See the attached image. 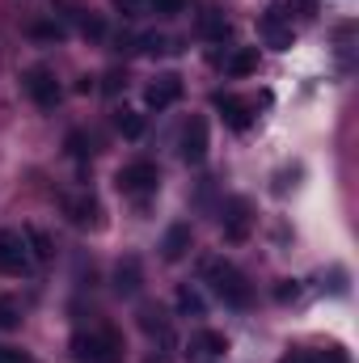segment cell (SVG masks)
<instances>
[{"mask_svg":"<svg viewBox=\"0 0 359 363\" xmlns=\"http://www.w3.org/2000/svg\"><path fill=\"white\" fill-rule=\"evenodd\" d=\"M81 34L93 38V43H101V38H106V21H101V17H93V13H85V17H81Z\"/></svg>","mask_w":359,"mask_h":363,"instance_id":"d4e9b609","label":"cell"},{"mask_svg":"<svg viewBox=\"0 0 359 363\" xmlns=\"http://www.w3.org/2000/svg\"><path fill=\"white\" fill-rule=\"evenodd\" d=\"M30 38L55 43V38H64V26H60V21H34V26H30Z\"/></svg>","mask_w":359,"mask_h":363,"instance_id":"603a6c76","label":"cell"},{"mask_svg":"<svg viewBox=\"0 0 359 363\" xmlns=\"http://www.w3.org/2000/svg\"><path fill=\"white\" fill-rule=\"evenodd\" d=\"M68 152H72L77 161H85V157H89V140H85L81 131H72V135H68Z\"/></svg>","mask_w":359,"mask_h":363,"instance_id":"4316f807","label":"cell"},{"mask_svg":"<svg viewBox=\"0 0 359 363\" xmlns=\"http://www.w3.org/2000/svg\"><path fill=\"white\" fill-rule=\"evenodd\" d=\"M26 321V308H21V300H13V296H0V330H17Z\"/></svg>","mask_w":359,"mask_h":363,"instance_id":"7402d4cb","label":"cell"},{"mask_svg":"<svg viewBox=\"0 0 359 363\" xmlns=\"http://www.w3.org/2000/svg\"><path fill=\"white\" fill-rule=\"evenodd\" d=\"M140 287H144V267H140L136 254H127V258L114 267V291H118L123 300H131V296H140Z\"/></svg>","mask_w":359,"mask_h":363,"instance_id":"4fadbf2b","label":"cell"},{"mask_svg":"<svg viewBox=\"0 0 359 363\" xmlns=\"http://www.w3.org/2000/svg\"><path fill=\"white\" fill-rule=\"evenodd\" d=\"M148 9L157 13V17H178L190 9V0H148Z\"/></svg>","mask_w":359,"mask_h":363,"instance_id":"cb8c5ba5","label":"cell"},{"mask_svg":"<svg viewBox=\"0 0 359 363\" xmlns=\"http://www.w3.org/2000/svg\"><path fill=\"white\" fill-rule=\"evenodd\" d=\"M279 363H313V355H309V351H287Z\"/></svg>","mask_w":359,"mask_h":363,"instance_id":"d6a6232c","label":"cell"},{"mask_svg":"<svg viewBox=\"0 0 359 363\" xmlns=\"http://www.w3.org/2000/svg\"><path fill=\"white\" fill-rule=\"evenodd\" d=\"M30 267H34V258H30L21 233L4 228V233H0V274H26Z\"/></svg>","mask_w":359,"mask_h":363,"instance_id":"52a82bcc","label":"cell"},{"mask_svg":"<svg viewBox=\"0 0 359 363\" xmlns=\"http://www.w3.org/2000/svg\"><path fill=\"white\" fill-rule=\"evenodd\" d=\"M140 330H144L153 342H161L165 351H174V347H178V338H174V325H170V317H165L161 308H140Z\"/></svg>","mask_w":359,"mask_h":363,"instance_id":"7c38bea8","label":"cell"},{"mask_svg":"<svg viewBox=\"0 0 359 363\" xmlns=\"http://www.w3.org/2000/svg\"><path fill=\"white\" fill-rule=\"evenodd\" d=\"M118 9H123V17H136V13H144L148 9V0H114Z\"/></svg>","mask_w":359,"mask_h":363,"instance_id":"1f68e13d","label":"cell"},{"mask_svg":"<svg viewBox=\"0 0 359 363\" xmlns=\"http://www.w3.org/2000/svg\"><path fill=\"white\" fill-rule=\"evenodd\" d=\"M21 241H26V250H30L34 262H51V258H55V241H51L38 224H26V228H21Z\"/></svg>","mask_w":359,"mask_h":363,"instance_id":"e0dca14e","label":"cell"},{"mask_svg":"<svg viewBox=\"0 0 359 363\" xmlns=\"http://www.w3.org/2000/svg\"><path fill=\"white\" fill-rule=\"evenodd\" d=\"M186 351H190V359H216V355L228 351V338H224L220 330H199Z\"/></svg>","mask_w":359,"mask_h":363,"instance_id":"5bb4252c","label":"cell"},{"mask_svg":"<svg viewBox=\"0 0 359 363\" xmlns=\"http://www.w3.org/2000/svg\"><path fill=\"white\" fill-rule=\"evenodd\" d=\"M258 38L267 43L270 51H287L292 38H296V34H292V17H283V13H275V9L263 13V17H258Z\"/></svg>","mask_w":359,"mask_h":363,"instance_id":"9c48e42d","label":"cell"},{"mask_svg":"<svg viewBox=\"0 0 359 363\" xmlns=\"http://www.w3.org/2000/svg\"><path fill=\"white\" fill-rule=\"evenodd\" d=\"M220 228H224V241H233V245L250 241V228H254V220H250V203H245V199H228L224 211H220Z\"/></svg>","mask_w":359,"mask_h":363,"instance_id":"8992f818","label":"cell"},{"mask_svg":"<svg viewBox=\"0 0 359 363\" xmlns=\"http://www.w3.org/2000/svg\"><path fill=\"white\" fill-rule=\"evenodd\" d=\"M296 296H300V283H296V279H283V283L275 287V300H279V304H287V300H296Z\"/></svg>","mask_w":359,"mask_h":363,"instance_id":"83f0119b","label":"cell"},{"mask_svg":"<svg viewBox=\"0 0 359 363\" xmlns=\"http://www.w3.org/2000/svg\"><path fill=\"white\" fill-rule=\"evenodd\" d=\"M64 216H68V224H77V228H97V224H101V203L93 199L89 190L68 194V199H64Z\"/></svg>","mask_w":359,"mask_h":363,"instance_id":"30bf717a","label":"cell"},{"mask_svg":"<svg viewBox=\"0 0 359 363\" xmlns=\"http://www.w3.org/2000/svg\"><path fill=\"white\" fill-rule=\"evenodd\" d=\"M21 89H26V97H30L38 110H55V106H60V97H64L60 81H55V72H51V68H43V64H34V68H26V72H21Z\"/></svg>","mask_w":359,"mask_h":363,"instance_id":"3957f363","label":"cell"},{"mask_svg":"<svg viewBox=\"0 0 359 363\" xmlns=\"http://www.w3.org/2000/svg\"><path fill=\"white\" fill-rule=\"evenodd\" d=\"M207 148H211V135H207V118H186L182 123V135H178V157L186 165H203V157H207Z\"/></svg>","mask_w":359,"mask_h":363,"instance_id":"5b68a950","label":"cell"},{"mask_svg":"<svg viewBox=\"0 0 359 363\" xmlns=\"http://www.w3.org/2000/svg\"><path fill=\"white\" fill-rule=\"evenodd\" d=\"M190 241H194L190 224H170V233H165V241H161V258H165V262H182V258L190 254Z\"/></svg>","mask_w":359,"mask_h":363,"instance_id":"9a60e30c","label":"cell"},{"mask_svg":"<svg viewBox=\"0 0 359 363\" xmlns=\"http://www.w3.org/2000/svg\"><path fill=\"white\" fill-rule=\"evenodd\" d=\"M287 9H296L300 21H313V17H317V0H292Z\"/></svg>","mask_w":359,"mask_h":363,"instance_id":"f546056e","label":"cell"},{"mask_svg":"<svg viewBox=\"0 0 359 363\" xmlns=\"http://www.w3.org/2000/svg\"><path fill=\"white\" fill-rule=\"evenodd\" d=\"M309 355H313V363H351L343 347H321V351H309Z\"/></svg>","mask_w":359,"mask_h":363,"instance_id":"484cf974","label":"cell"},{"mask_svg":"<svg viewBox=\"0 0 359 363\" xmlns=\"http://www.w3.org/2000/svg\"><path fill=\"white\" fill-rule=\"evenodd\" d=\"M0 363H34V355H26L21 347H0Z\"/></svg>","mask_w":359,"mask_h":363,"instance_id":"4dcf8cb0","label":"cell"},{"mask_svg":"<svg viewBox=\"0 0 359 363\" xmlns=\"http://www.w3.org/2000/svg\"><path fill=\"white\" fill-rule=\"evenodd\" d=\"M228 30H233V26H228V17H224V13H216V9H207V13L199 17V34H203V38H211V43H224V38H228Z\"/></svg>","mask_w":359,"mask_h":363,"instance_id":"ac0fdd59","label":"cell"},{"mask_svg":"<svg viewBox=\"0 0 359 363\" xmlns=\"http://www.w3.org/2000/svg\"><path fill=\"white\" fill-rule=\"evenodd\" d=\"M178 97H182V77L178 72H165V77H157V81L144 89V106H148V110H170Z\"/></svg>","mask_w":359,"mask_h":363,"instance_id":"8fae6325","label":"cell"},{"mask_svg":"<svg viewBox=\"0 0 359 363\" xmlns=\"http://www.w3.org/2000/svg\"><path fill=\"white\" fill-rule=\"evenodd\" d=\"M203 279L211 283V291H216L228 308H250L254 287H250V279L237 271L228 258H203Z\"/></svg>","mask_w":359,"mask_h":363,"instance_id":"6da1fadb","label":"cell"},{"mask_svg":"<svg viewBox=\"0 0 359 363\" xmlns=\"http://www.w3.org/2000/svg\"><path fill=\"white\" fill-rule=\"evenodd\" d=\"M136 51H144V55H174L178 43H174L170 34H140V38H136Z\"/></svg>","mask_w":359,"mask_h":363,"instance_id":"d6986e66","label":"cell"},{"mask_svg":"<svg viewBox=\"0 0 359 363\" xmlns=\"http://www.w3.org/2000/svg\"><path fill=\"white\" fill-rule=\"evenodd\" d=\"M118 190L127 194V199H148V194H157V186H161V169L153 165V161H131V165H123L118 169Z\"/></svg>","mask_w":359,"mask_h":363,"instance_id":"277c9868","label":"cell"},{"mask_svg":"<svg viewBox=\"0 0 359 363\" xmlns=\"http://www.w3.org/2000/svg\"><path fill=\"white\" fill-rule=\"evenodd\" d=\"M101 81H106V85H101V89L110 93V97H114V93H123V89H127V77H123V72H118V68H114V72H106V77H101Z\"/></svg>","mask_w":359,"mask_h":363,"instance_id":"f1b7e54d","label":"cell"},{"mask_svg":"<svg viewBox=\"0 0 359 363\" xmlns=\"http://www.w3.org/2000/svg\"><path fill=\"white\" fill-rule=\"evenodd\" d=\"M174 304H178V313H182V317H207V304H203V296H199L194 287H186V283L178 287Z\"/></svg>","mask_w":359,"mask_h":363,"instance_id":"ffe728a7","label":"cell"},{"mask_svg":"<svg viewBox=\"0 0 359 363\" xmlns=\"http://www.w3.org/2000/svg\"><path fill=\"white\" fill-rule=\"evenodd\" d=\"M211 101H216L220 118H224L233 131H250V123H254V101H245V97H237V93H216Z\"/></svg>","mask_w":359,"mask_h":363,"instance_id":"ba28073f","label":"cell"},{"mask_svg":"<svg viewBox=\"0 0 359 363\" xmlns=\"http://www.w3.org/2000/svg\"><path fill=\"white\" fill-rule=\"evenodd\" d=\"M114 127H118L127 140H140V135H144V114H136V110H127V106H123V110L114 114Z\"/></svg>","mask_w":359,"mask_h":363,"instance_id":"44dd1931","label":"cell"},{"mask_svg":"<svg viewBox=\"0 0 359 363\" xmlns=\"http://www.w3.org/2000/svg\"><path fill=\"white\" fill-rule=\"evenodd\" d=\"M250 72H258V47H237L233 55H224V77L241 81Z\"/></svg>","mask_w":359,"mask_h":363,"instance_id":"2e32d148","label":"cell"},{"mask_svg":"<svg viewBox=\"0 0 359 363\" xmlns=\"http://www.w3.org/2000/svg\"><path fill=\"white\" fill-rule=\"evenodd\" d=\"M72 359L77 363H123V338L110 325L97 330H81L72 338Z\"/></svg>","mask_w":359,"mask_h":363,"instance_id":"7a4b0ae2","label":"cell"}]
</instances>
